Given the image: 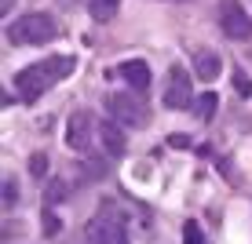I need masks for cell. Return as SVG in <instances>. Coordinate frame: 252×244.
<instances>
[{
    "label": "cell",
    "instance_id": "obj_1",
    "mask_svg": "<svg viewBox=\"0 0 252 244\" xmlns=\"http://www.w3.org/2000/svg\"><path fill=\"white\" fill-rule=\"evenodd\" d=\"M73 55H51L44 58V62H37V66H26L19 77H15V88H19V95L26 102H33V99H40L51 84H59L63 77L73 73Z\"/></svg>",
    "mask_w": 252,
    "mask_h": 244
},
{
    "label": "cell",
    "instance_id": "obj_2",
    "mask_svg": "<svg viewBox=\"0 0 252 244\" xmlns=\"http://www.w3.org/2000/svg\"><path fill=\"white\" fill-rule=\"evenodd\" d=\"M55 19L44 11H33V15H22V19H15L7 26V40H11L15 48H26V44H48V40H55Z\"/></svg>",
    "mask_w": 252,
    "mask_h": 244
},
{
    "label": "cell",
    "instance_id": "obj_3",
    "mask_svg": "<svg viewBox=\"0 0 252 244\" xmlns=\"http://www.w3.org/2000/svg\"><path fill=\"white\" fill-rule=\"evenodd\" d=\"M106 109H110V117L117 120V124H125V128H143L146 124V106L135 99V95H125V91H117V95H110L106 99Z\"/></svg>",
    "mask_w": 252,
    "mask_h": 244
},
{
    "label": "cell",
    "instance_id": "obj_4",
    "mask_svg": "<svg viewBox=\"0 0 252 244\" xmlns=\"http://www.w3.org/2000/svg\"><path fill=\"white\" fill-rule=\"evenodd\" d=\"M84 241L88 244H128V233H125V226H121L117 215L102 212L84 226Z\"/></svg>",
    "mask_w": 252,
    "mask_h": 244
},
{
    "label": "cell",
    "instance_id": "obj_5",
    "mask_svg": "<svg viewBox=\"0 0 252 244\" xmlns=\"http://www.w3.org/2000/svg\"><path fill=\"white\" fill-rule=\"evenodd\" d=\"M164 106L168 109H194V91H190V77L183 66H172L168 91H164Z\"/></svg>",
    "mask_w": 252,
    "mask_h": 244
},
{
    "label": "cell",
    "instance_id": "obj_6",
    "mask_svg": "<svg viewBox=\"0 0 252 244\" xmlns=\"http://www.w3.org/2000/svg\"><path fill=\"white\" fill-rule=\"evenodd\" d=\"M220 26H223V33H227L230 40H249V37H252V19L241 11L238 4H223Z\"/></svg>",
    "mask_w": 252,
    "mask_h": 244
},
{
    "label": "cell",
    "instance_id": "obj_7",
    "mask_svg": "<svg viewBox=\"0 0 252 244\" xmlns=\"http://www.w3.org/2000/svg\"><path fill=\"white\" fill-rule=\"evenodd\" d=\"M92 135H95L92 117H88V113H73V117H69V124H66V146L84 153V150L92 146Z\"/></svg>",
    "mask_w": 252,
    "mask_h": 244
},
{
    "label": "cell",
    "instance_id": "obj_8",
    "mask_svg": "<svg viewBox=\"0 0 252 244\" xmlns=\"http://www.w3.org/2000/svg\"><path fill=\"white\" fill-rule=\"evenodd\" d=\"M117 73L125 77L135 91H146V88H150V66H146L143 58H128V62H121Z\"/></svg>",
    "mask_w": 252,
    "mask_h": 244
},
{
    "label": "cell",
    "instance_id": "obj_9",
    "mask_svg": "<svg viewBox=\"0 0 252 244\" xmlns=\"http://www.w3.org/2000/svg\"><path fill=\"white\" fill-rule=\"evenodd\" d=\"M194 73L201 77V81H208V84H212L216 77L223 73L220 55H216V51H208V48H205V51H197V55H194Z\"/></svg>",
    "mask_w": 252,
    "mask_h": 244
},
{
    "label": "cell",
    "instance_id": "obj_10",
    "mask_svg": "<svg viewBox=\"0 0 252 244\" xmlns=\"http://www.w3.org/2000/svg\"><path fill=\"white\" fill-rule=\"evenodd\" d=\"M99 135H102V142H106V150L114 153V157H117V153H125V146H128V142H125V135L117 132V124H114V120L99 124Z\"/></svg>",
    "mask_w": 252,
    "mask_h": 244
},
{
    "label": "cell",
    "instance_id": "obj_11",
    "mask_svg": "<svg viewBox=\"0 0 252 244\" xmlns=\"http://www.w3.org/2000/svg\"><path fill=\"white\" fill-rule=\"evenodd\" d=\"M117 7H121V0H88V11L95 22H110L117 15Z\"/></svg>",
    "mask_w": 252,
    "mask_h": 244
},
{
    "label": "cell",
    "instance_id": "obj_12",
    "mask_svg": "<svg viewBox=\"0 0 252 244\" xmlns=\"http://www.w3.org/2000/svg\"><path fill=\"white\" fill-rule=\"evenodd\" d=\"M216 102H220V99H216L212 91L197 95V99H194V117H197V120H212V117H216Z\"/></svg>",
    "mask_w": 252,
    "mask_h": 244
},
{
    "label": "cell",
    "instance_id": "obj_13",
    "mask_svg": "<svg viewBox=\"0 0 252 244\" xmlns=\"http://www.w3.org/2000/svg\"><path fill=\"white\" fill-rule=\"evenodd\" d=\"M230 81H234V91H238V99H249V95H252V81H249L245 69H234Z\"/></svg>",
    "mask_w": 252,
    "mask_h": 244
},
{
    "label": "cell",
    "instance_id": "obj_14",
    "mask_svg": "<svg viewBox=\"0 0 252 244\" xmlns=\"http://www.w3.org/2000/svg\"><path fill=\"white\" fill-rule=\"evenodd\" d=\"M183 241H187V244H205V237H201V226H197L194 219H190V222L183 226Z\"/></svg>",
    "mask_w": 252,
    "mask_h": 244
},
{
    "label": "cell",
    "instance_id": "obj_15",
    "mask_svg": "<svg viewBox=\"0 0 252 244\" xmlns=\"http://www.w3.org/2000/svg\"><path fill=\"white\" fill-rule=\"evenodd\" d=\"M30 168H33V175H44V171H48V157H44V153H33Z\"/></svg>",
    "mask_w": 252,
    "mask_h": 244
},
{
    "label": "cell",
    "instance_id": "obj_16",
    "mask_svg": "<svg viewBox=\"0 0 252 244\" xmlns=\"http://www.w3.org/2000/svg\"><path fill=\"white\" fill-rule=\"evenodd\" d=\"M4 204H7V208L15 204V179H7V182H4Z\"/></svg>",
    "mask_w": 252,
    "mask_h": 244
},
{
    "label": "cell",
    "instance_id": "obj_17",
    "mask_svg": "<svg viewBox=\"0 0 252 244\" xmlns=\"http://www.w3.org/2000/svg\"><path fill=\"white\" fill-rule=\"evenodd\" d=\"M59 226H63V222H55V215H51V212H44V230H48V233H55Z\"/></svg>",
    "mask_w": 252,
    "mask_h": 244
},
{
    "label": "cell",
    "instance_id": "obj_18",
    "mask_svg": "<svg viewBox=\"0 0 252 244\" xmlns=\"http://www.w3.org/2000/svg\"><path fill=\"white\" fill-rule=\"evenodd\" d=\"M11 4L15 0H0V11H11Z\"/></svg>",
    "mask_w": 252,
    "mask_h": 244
}]
</instances>
